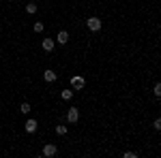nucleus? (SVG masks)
Wrapping results in <instances>:
<instances>
[{
	"label": "nucleus",
	"mask_w": 161,
	"mask_h": 158,
	"mask_svg": "<svg viewBox=\"0 0 161 158\" xmlns=\"http://www.w3.org/2000/svg\"><path fill=\"white\" fill-rule=\"evenodd\" d=\"M86 28L90 32H99L101 30V19L99 17H88L86 19Z\"/></svg>",
	"instance_id": "1"
},
{
	"label": "nucleus",
	"mask_w": 161,
	"mask_h": 158,
	"mask_svg": "<svg viewBox=\"0 0 161 158\" xmlns=\"http://www.w3.org/2000/svg\"><path fill=\"white\" fill-rule=\"evenodd\" d=\"M71 85H73V90H82V88L86 85V79H84L82 75H73V77H71Z\"/></svg>",
	"instance_id": "2"
},
{
	"label": "nucleus",
	"mask_w": 161,
	"mask_h": 158,
	"mask_svg": "<svg viewBox=\"0 0 161 158\" xmlns=\"http://www.w3.org/2000/svg\"><path fill=\"white\" fill-rule=\"evenodd\" d=\"M41 154H43V156H47V158H52V156H56V154H58V147L54 145V143H45Z\"/></svg>",
	"instance_id": "3"
},
{
	"label": "nucleus",
	"mask_w": 161,
	"mask_h": 158,
	"mask_svg": "<svg viewBox=\"0 0 161 158\" xmlns=\"http://www.w3.org/2000/svg\"><path fill=\"white\" fill-rule=\"evenodd\" d=\"M37 128H39V122H37V120H32V118H30V120H26V124H24V130H26L28 135L37 133Z\"/></svg>",
	"instance_id": "4"
},
{
	"label": "nucleus",
	"mask_w": 161,
	"mask_h": 158,
	"mask_svg": "<svg viewBox=\"0 0 161 158\" xmlns=\"http://www.w3.org/2000/svg\"><path fill=\"white\" fill-rule=\"evenodd\" d=\"M67 120L71 122V124H75V122L80 120V109L77 107H71V109L67 111Z\"/></svg>",
	"instance_id": "5"
},
{
	"label": "nucleus",
	"mask_w": 161,
	"mask_h": 158,
	"mask_svg": "<svg viewBox=\"0 0 161 158\" xmlns=\"http://www.w3.org/2000/svg\"><path fill=\"white\" fill-rule=\"evenodd\" d=\"M54 41H56L58 45H67V43H69V32H67V30H60V32L56 34Z\"/></svg>",
	"instance_id": "6"
},
{
	"label": "nucleus",
	"mask_w": 161,
	"mask_h": 158,
	"mask_svg": "<svg viewBox=\"0 0 161 158\" xmlns=\"http://www.w3.org/2000/svg\"><path fill=\"white\" fill-rule=\"evenodd\" d=\"M54 45H56V41H54V38H43V41H41V47H43L45 54H50L52 49H54Z\"/></svg>",
	"instance_id": "7"
},
{
	"label": "nucleus",
	"mask_w": 161,
	"mask_h": 158,
	"mask_svg": "<svg viewBox=\"0 0 161 158\" xmlns=\"http://www.w3.org/2000/svg\"><path fill=\"white\" fill-rule=\"evenodd\" d=\"M56 77H58V75L54 73L52 69H45V73H43V79H45L47 84H54V81H56Z\"/></svg>",
	"instance_id": "8"
},
{
	"label": "nucleus",
	"mask_w": 161,
	"mask_h": 158,
	"mask_svg": "<svg viewBox=\"0 0 161 158\" xmlns=\"http://www.w3.org/2000/svg\"><path fill=\"white\" fill-rule=\"evenodd\" d=\"M60 96H62V100H71L73 98V90H62Z\"/></svg>",
	"instance_id": "9"
},
{
	"label": "nucleus",
	"mask_w": 161,
	"mask_h": 158,
	"mask_svg": "<svg viewBox=\"0 0 161 158\" xmlns=\"http://www.w3.org/2000/svg\"><path fill=\"white\" fill-rule=\"evenodd\" d=\"M26 13H28V15L37 13V4H35V2H28V4H26Z\"/></svg>",
	"instance_id": "10"
},
{
	"label": "nucleus",
	"mask_w": 161,
	"mask_h": 158,
	"mask_svg": "<svg viewBox=\"0 0 161 158\" xmlns=\"http://www.w3.org/2000/svg\"><path fill=\"white\" fill-rule=\"evenodd\" d=\"M43 28H45L43 22H35V26H32V30H35V32H43Z\"/></svg>",
	"instance_id": "11"
},
{
	"label": "nucleus",
	"mask_w": 161,
	"mask_h": 158,
	"mask_svg": "<svg viewBox=\"0 0 161 158\" xmlns=\"http://www.w3.org/2000/svg\"><path fill=\"white\" fill-rule=\"evenodd\" d=\"M19 111L28 115V113H30V105H28V103H22V107H19Z\"/></svg>",
	"instance_id": "12"
},
{
	"label": "nucleus",
	"mask_w": 161,
	"mask_h": 158,
	"mask_svg": "<svg viewBox=\"0 0 161 158\" xmlns=\"http://www.w3.org/2000/svg\"><path fill=\"white\" fill-rule=\"evenodd\" d=\"M153 94H155L157 98L161 96V84H155V90H153Z\"/></svg>",
	"instance_id": "13"
},
{
	"label": "nucleus",
	"mask_w": 161,
	"mask_h": 158,
	"mask_svg": "<svg viewBox=\"0 0 161 158\" xmlns=\"http://www.w3.org/2000/svg\"><path fill=\"white\" fill-rule=\"evenodd\" d=\"M56 135H67V126H56Z\"/></svg>",
	"instance_id": "14"
},
{
	"label": "nucleus",
	"mask_w": 161,
	"mask_h": 158,
	"mask_svg": "<svg viewBox=\"0 0 161 158\" xmlns=\"http://www.w3.org/2000/svg\"><path fill=\"white\" fill-rule=\"evenodd\" d=\"M153 128H155V130H161V120H159V118H155V122H153Z\"/></svg>",
	"instance_id": "15"
},
{
	"label": "nucleus",
	"mask_w": 161,
	"mask_h": 158,
	"mask_svg": "<svg viewBox=\"0 0 161 158\" xmlns=\"http://www.w3.org/2000/svg\"><path fill=\"white\" fill-rule=\"evenodd\" d=\"M136 156H137L136 152H125V158H136Z\"/></svg>",
	"instance_id": "16"
}]
</instances>
